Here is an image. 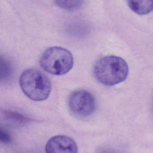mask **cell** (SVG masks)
I'll list each match as a JSON object with an SVG mask.
<instances>
[{
    "mask_svg": "<svg viewBox=\"0 0 153 153\" xmlns=\"http://www.w3.org/2000/svg\"><path fill=\"white\" fill-rule=\"evenodd\" d=\"M128 74V65L121 57L107 56L95 63L93 74L98 82L107 86H112L125 81Z\"/></svg>",
    "mask_w": 153,
    "mask_h": 153,
    "instance_id": "6da1fadb",
    "label": "cell"
},
{
    "mask_svg": "<svg viewBox=\"0 0 153 153\" xmlns=\"http://www.w3.org/2000/svg\"><path fill=\"white\" fill-rule=\"evenodd\" d=\"M19 83L24 94L34 101L46 100L51 92V84L49 78L35 68L25 70L20 76Z\"/></svg>",
    "mask_w": 153,
    "mask_h": 153,
    "instance_id": "7a4b0ae2",
    "label": "cell"
},
{
    "mask_svg": "<svg viewBox=\"0 0 153 153\" xmlns=\"http://www.w3.org/2000/svg\"><path fill=\"white\" fill-rule=\"evenodd\" d=\"M40 64L48 73L62 75L71 71L73 57L70 51L61 47H51L46 49L40 56Z\"/></svg>",
    "mask_w": 153,
    "mask_h": 153,
    "instance_id": "3957f363",
    "label": "cell"
},
{
    "mask_svg": "<svg viewBox=\"0 0 153 153\" xmlns=\"http://www.w3.org/2000/svg\"><path fill=\"white\" fill-rule=\"evenodd\" d=\"M68 105L74 115L81 117H87L95 111L96 100L94 96L88 91L76 90L69 95Z\"/></svg>",
    "mask_w": 153,
    "mask_h": 153,
    "instance_id": "277c9868",
    "label": "cell"
},
{
    "mask_svg": "<svg viewBox=\"0 0 153 153\" xmlns=\"http://www.w3.org/2000/svg\"><path fill=\"white\" fill-rule=\"evenodd\" d=\"M46 153H77L76 143L71 137L57 135L50 138L46 146Z\"/></svg>",
    "mask_w": 153,
    "mask_h": 153,
    "instance_id": "5b68a950",
    "label": "cell"
},
{
    "mask_svg": "<svg viewBox=\"0 0 153 153\" xmlns=\"http://www.w3.org/2000/svg\"><path fill=\"white\" fill-rule=\"evenodd\" d=\"M130 9L138 15H146L153 10V0H127Z\"/></svg>",
    "mask_w": 153,
    "mask_h": 153,
    "instance_id": "8992f818",
    "label": "cell"
},
{
    "mask_svg": "<svg viewBox=\"0 0 153 153\" xmlns=\"http://www.w3.org/2000/svg\"><path fill=\"white\" fill-rule=\"evenodd\" d=\"M2 116L4 121L16 126H23L30 122V119L28 118L12 111H4Z\"/></svg>",
    "mask_w": 153,
    "mask_h": 153,
    "instance_id": "52a82bcc",
    "label": "cell"
},
{
    "mask_svg": "<svg viewBox=\"0 0 153 153\" xmlns=\"http://www.w3.org/2000/svg\"><path fill=\"white\" fill-rule=\"evenodd\" d=\"M54 2L60 8L68 10H74L81 8L84 0H54Z\"/></svg>",
    "mask_w": 153,
    "mask_h": 153,
    "instance_id": "ba28073f",
    "label": "cell"
},
{
    "mask_svg": "<svg viewBox=\"0 0 153 153\" xmlns=\"http://www.w3.org/2000/svg\"><path fill=\"white\" fill-rule=\"evenodd\" d=\"M1 80L8 79L12 73V67L10 62L5 58L1 56Z\"/></svg>",
    "mask_w": 153,
    "mask_h": 153,
    "instance_id": "9c48e42d",
    "label": "cell"
},
{
    "mask_svg": "<svg viewBox=\"0 0 153 153\" xmlns=\"http://www.w3.org/2000/svg\"><path fill=\"white\" fill-rule=\"evenodd\" d=\"M68 28L70 30L74 32H84L88 28V24L84 21L77 20L69 23Z\"/></svg>",
    "mask_w": 153,
    "mask_h": 153,
    "instance_id": "30bf717a",
    "label": "cell"
},
{
    "mask_svg": "<svg viewBox=\"0 0 153 153\" xmlns=\"http://www.w3.org/2000/svg\"><path fill=\"white\" fill-rule=\"evenodd\" d=\"M0 141L2 143H10L11 142L12 137L10 133L4 129L1 128L0 129Z\"/></svg>",
    "mask_w": 153,
    "mask_h": 153,
    "instance_id": "8fae6325",
    "label": "cell"
},
{
    "mask_svg": "<svg viewBox=\"0 0 153 153\" xmlns=\"http://www.w3.org/2000/svg\"><path fill=\"white\" fill-rule=\"evenodd\" d=\"M97 153H121L119 151L111 148H101L99 150H98Z\"/></svg>",
    "mask_w": 153,
    "mask_h": 153,
    "instance_id": "7c38bea8",
    "label": "cell"
},
{
    "mask_svg": "<svg viewBox=\"0 0 153 153\" xmlns=\"http://www.w3.org/2000/svg\"><path fill=\"white\" fill-rule=\"evenodd\" d=\"M152 111L153 113V97L152 99Z\"/></svg>",
    "mask_w": 153,
    "mask_h": 153,
    "instance_id": "4fadbf2b",
    "label": "cell"
}]
</instances>
